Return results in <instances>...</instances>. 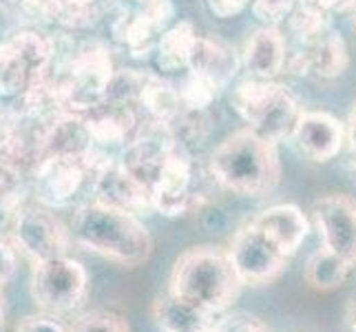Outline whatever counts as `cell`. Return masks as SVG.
<instances>
[{"label":"cell","mask_w":356,"mask_h":332,"mask_svg":"<svg viewBox=\"0 0 356 332\" xmlns=\"http://www.w3.org/2000/svg\"><path fill=\"white\" fill-rule=\"evenodd\" d=\"M200 202L202 195L193 191V162L177 146L151 187V208L166 217H179L188 215Z\"/></svg>","instance_id":"12"},{"label":"cell","mask_w":356,"mask_h":332,"mask_svg":"<svg viewBox=\"0 0 356 332\" xmlns=\"http://www.w3.org/2000/svg\"><path fill=\"white\" fill-rule=\"evenodd\" d=\"M230 102L239 118L250 125L248 129L273 142L292 135L301 113L294 95L284 84L270 80H245L237 84Z\"/></svg>","instance_id":"5"},{"label":"cell","mask_w":356,"mask_h":332,"mask_svg":"<svg viewBox=\"0 0 356 332\" xmlns=\"http://www.w3.org/2000/svg\"><path fill=\"white\" fill-rule=\"evenodd\" d=\"M354 24H356V5H354Z\"/></svg>","instance_id":"39"},{"label":"cell","mask_w":356,"mask_h":332,"mask_svg":"<svg viewBox=\"0 0 356 332\" xmlns=\"http://www.w3.org/2000/svg\"><path fill=\"white\" fill-rule=\"evenodd\" d=\"M250 224L288 257H292L301 248V244L305 242V237H308V232H310L308 217H305L301 208L294 204L270 206L259 215H254L250 219Z\"/></svg>","instance_id":"16"},{"label":"cell","mask_w":356,"mask_h":332,"mask_svg":"<svg viewBox=\"0 0 356 332\" xmlns=\"http://www.w3.org/2000/svg\"><path fill=\"white\" fill-rule=\"evenodd\" d=\"M175 5L170 0H144L120 11L113 20V38L127 47L133 58H146L162 38V33L173 24Z\"/></svg>","instance_id":"10"},{"label":"cell","mask_w":356,"mask_h":332,"mask_svg":"<svg viewBox=\"0 0 356 332\" xmlns=\"http://www.w3.org/2000/svg\"><path fill=\"white\" fill-rule=\"evenodd\" d=\"M24 0H0V14H7L11 18H22Z\"/></svg>","instance_id":"35"},{"label":"cell","mask_w":356,"mask_h":332,"mask_svg":"<svg viewBox=\"0 0 356 332\" xmlns=\"http://www.w3.org/2000/svg\"><path fill=\"white\" fill-rule=\"evenodd\" d=\"M195 40H197V33H195L193 24L188 20L173 22L162 33V38H159V42L155 47L157 67L168 73L188 69Z\"/></svg>","instance_id":"21"},{"label":"cell","mask_w":356,"mask_h":332,"mask_svg":"<svg viewBox=\"0 0 356 332\" xmlns=\"http://www.w3.org/2000/svg\"><path fill=\"white\" fill-rule=\"evenodd\" d=\"M9 237L18 253L31 266L67 255L73 244L69 224H65L51 208L40 204H24L9 226Z\"/></svg>","instance_id":"8"},{"label":"cell","mask_w":356,"mask_h":332,"mask_svg":"<svg viewBox=\"0 0 356 332\" xmlns=\"http://www.w3.org/2000/svg\"><path fill=\"white\" fill-rule=\"evenodd\" d=\"M93 140V153L102 159H115L127 149V144L140 133L138 118L131 104L100 102L82 113Z\"/></svg>","instance_id":"13"},{"label":"cell","mask_w":356,"mask_h":332,"mask_svg":"<svg viewBox=\"0 0 356 332\" xmlns=\"http://www.w3.org/2000/svg\"><path fill=\"white\" fill-rule=\"evenodd\" d=\"M69 232L73 244L82 251L95 253L127 268L144 264L153 253L151 232L138 215L93 200L73 208Z\"/></svg>","instance_id":"1"},{"label":"cell","mask_w":356,"mask_h":332,"mask_svg":"<svg viewBox=\"0 0 356 332\" xmlns=\"http://www.w3.org/2000/svg\"><path fill=\"white\" fill-rule=\"evenodd\" d=\"M206 5L217 18H235L250 5V0H206Z\"/></svg>","instance_id":"34"},{"label":"cell","mask_w":356,"mask_h":332,"mask_svg":"<svg viewBox=\"0 0 356 332\" xmlns=\"http://www.w3.org/2000/svg\"><path fill=\"white\" fill-rule=\"evenodd\" d=\"M294 7V0H252V14L266 27H277L284 22Z\"/></svg>","instance_id":"30"},{"label":"cell","mask_w":356,"mask_h":332,"mask_svg":"<svg viewBox=\"0 0 356 332\" xmlns=\"http://www.w3.org/2000/svg\"><path fill=\"white\" fill-rule=\"evenodd\" d=\"M348 138H350L352 151H354V157H356V104H354V109H352V116H350V129H348Z\"/></svg>","instance_id":"36"},{"label":"cell","mask_w":356,"mask_h":332,"mask_svg":"<svg viewBox=\"0 0 356 332\" xmlns=\"http://www.w3.org/2000/svg\"><path fill=\"white\" fill-rule=\"evenodd\" d=\"M7 328V301L3 294V286H0V332H5Z\"/></svg>","instance_id":"37"},{"label":"cell","mask_w":356,"mask_h":332,"mask_svg":"<svg viewBox=\"0 0 356 332\" xmlns=\"http://www.w3.org/2000/svg\"><path fill=\"white\" fill-rule=\"evenodd\" d=\"M290 138L312 162H330L343 149L346 129L325 111H301Z\"/></svg>","instance_id":"15"},{"label":"cell","mask_w":356,"mask_h":332,"mask_svg":"<svg viewBox=\"0 0 356 332\" xmlns=\"http://www.w3.org/2000/svg\"><path fill=\"white\" fill-rule=\"evenodd\" d=\"M122 3H129V5H140V3H144V0H122Z\"/></svg>","instance_id":"38"},{"label":"cell","mask_w":356,"mask_h":332,"mask_svg":"<svg viewBox=\"0 0 356 332\" xmlns=\"http://www.w3.org/2000/svg\"><path fill=\"white\" fill-rule=\"evenodd\" d=\"M222 89L224 87L215 78L206 76V73L188 71V76L184 78L181 87H179L181 104L186 111H200V113H206L208 106L217 100V95Z\"/></svg>","instance_id":"26"},{"label":"cell","mask_w":356,"mask_h":332,"mask_svg":"<svg viewBox=\"0 0 356 332\" xmlns=\"http://www.w3.org/2000/svg\"><path fill=\"white\" fill-rule=\"evenodd\" d=\"M354 326H356V308H354Z\"/></svg>","instance_id":"40"},{"label":"cell","mask_w":356,"mask_h":332,"mask_svg":"<svg viewBox=\"0 0 356 332\" xmlns=\"http://www.w3.org/2000/svg\"><path fill=\"white\" fill-rule=\"evenodd\" d=\"M71 332H131L129 322L113 310H89L82 313L71 324Z\"/></svg>","instance_id":"29"},{"label":"cell","mask_w":356,"mask_h":332,"mask_svg":"<svg viewBox=\"0 0 356 332\" xmlns=\"http://www.w3.org/2000/svg\"><path fill=\"white\" fill-rule=\"evenodd\" d=\"M288 49L279 27H261L254 31L243 49V65L259 80H273L286 69Z\"/></svg>","instance_id":"18"},{"label":"cell","mask_w":356,"mask_h":332,"mask_svg":"<svg viewBox=\"0 0 356 332\" xmlns=\"http://www.w3.org/2000/svg\"><path fill=\"white\" fill-rule=\"evenodd\" d=\"M321 248L356 266V200L346 193L321 195L312 204Z\"/></svg>","instance_id":"11"},{"label":"cell","mask_w":356,"mask_h":332,"mask_svg":"<svg viewBox=\"0 0 356 332\" xmlns=\"http://www.w3.org/2000/svg\"><path fill=\"white\" fill-rule=\"evenodd\" d=\"M215 332H270L259 319L254 317H228L224 322H219Z\"/></svg>","instance_id":"33"},{"label":"cell","mask_w":356,"mask_h":332,"mask_svg":"<svg viewBox=\"0 0 356 332\" xmlns=\"http://www.w3.org/2000/svg\"><path fill=\"white\" fill-rule=\"evenodd\" d=\"M27 168L16 159L0 157V230L9 228L20 208L27 204Z\"/></svg>","instance_id":"22"},{"label":"cell","mask_w":356,"mask_h":332,"mask_svg":"<svg viewBox=\"0 0 356 332\" xmlns=\"http://www.w3.org/2000/svg\"><path fill=\"white\" fill-rule=\"evenodd\" d=\"M149 80V73L135 71V69H118L113 73L111 82L106 87V102H118V104H133L140 102V95L144 91V84Z\"/></svg>","instance_id":"28"},{"label":"cell","mask_w":356,"mask_h":332,"mask_svg":"<svg viewBox=\"0 0 356 332\" xmlns=\"http://www.w3.org/2000/svg\"><path fill=\"white\" fill-rule=\"evenodd\" d=\"M16 332H71V328H67L60 322L58 315L35 313V315L22 317L16 326Z\"/></svg>","instance_id":"31"},{"label":"cell","mask_w":356,"mask_h":332,"mask_svg":"<svg viewBox=\"0 0 356 332\" xmlns=\"http://www.w3.org/2000/svg\"><path fill=\"white\" fill-rule=\"evenodd\" d=\"M226 253L241 286L254 288L273 284L275 279L284 275L290 262V257L281 253L273 242H268L250 221H245L235 232Z\"/></svg>","instance_id":"9"},{"label":"cell","mask_w":356,"mask_h":332,"mask_svg":"<svg viewBox=\"0 0 356 332\" xmlns=\"http://www.w3.org/2000/svg\"><path fill=\"white\" fill-rule=\"evenodd\" d=\"M144 106L146 113L151 116L153 122H162V125H173L184 111L179 89H175L173 84L162 80L159 76H151L144 84V91L140 95V102Z\"/></svg>","instance_id":"23"},{"label":"cell","mask_w":356,"mask_h":332,"mask_svg":"<svg viewBox=\"0 0 356 332\" xmlns=\"http://www.w3.org/2000/svg\"><path fill=\"white\" fill-rule=\"evenodd\" d=\"M211 173L230 193L261 198L281 180L277 142L261 138L252 129L232 133L213 151Z\"/></svg>","instance_id":"2"},{"label":"cell","mask_w":356,"mask_h":332,"mask_svg":"<svg viewBox=\"0 0 356 332\" xmlns=\"http://www.w3.org/2000/svg\"><path fill=\"white\" fill-rule=\"evenodd\" d=\"M151 317L162 332H215L217 313L204 310L173 292H164L153 301Z\"/></svg>","instance_id":"17"},{"label":"cell","mask_w":356,"mask_h":332,"mask_svg":"<svg viewBox=\"0 0 356 332\" xmlns=\"http://www.w3.org/2000/svg\"><path fill=\"white\" fill-rule=\"evenodd\" d=\"M237 69H239V58L230 47L211 38H204V35H197L191 54L188 71L206 73V76L215 78L222 87H226L235 78Z\"/></svg>","instance_id":"20"},{"label":"cell","mask_w":356,"mask_h":332,"mask_svg":"<svg viewBox=\"0 0 356 332\" xmlns=\"http://www.w3.org/2000/svg\"><path fill=\"white\" fill-rule=\"evenodd\" d=\"M97 18H100L97 0H60L54 24L69 31H78L93 27Z\"/></svg>","instance_id":"27"},{"label":"cell","mask_w":356,"mask_h":332,"mask_svg":"<svg viewBox=\"0 0 356 332\" xmlns=\"http://www.w3.org/2000/svg\"><path fill=\"white\" fill-rule=\"evenodd\" d=\"M56 65V38L22 29L0 42V102H18L49 82Z\"/></svg>","instance_id":"4"},{"label":"cell","mask_w":356,"mask_h":332,"mask_svg":"<svg viewBox=\"0 0 356 332\" xmlns=\"http://www.w3.org/2000/svg\"><path fill=\"white\" fill-rule=\"evenodd\" d=\"M31 299L42 313L67 315L78 310L89 294V273L78 260L60 255L31 270Z\"/></svg>","instance_id":"7"},{"label":"cell","mask_w":356,"mask_h":332,"mask_svg":"<svg viewBox=\"0 0 356 332\" xmlns=\"http://www.w3.org/2000/svg\"><path fill=\"white\" fill-rule=\"evenodd\" d=\"M95 162L80 155H44L31 168V195L35 204L51 211L76 208L89 195L95 175Z\"/></svg>","instance_id":"6"},{"label":"cell","mask_w":356,"mask_h":332,"mask_svg":"<svg viewBox=\"0 0 356 332\" xmlns=\"http://www.w3.org/2000/svg\"><path fill=\"white\" fill-rule=\"evenodd\" d=\"M91 200L133 215H140L146 208H151L149 189L122 166L120 157L108 159V162L95 168Z\"/></svg>","instance_id":"14"},{"label":"cell","mask_w":356,"mask_h":332,"mask_svg":"<svg viewBox=\"0 0 356 332\" xmlns=\"http://www.w3.org/2000/svg\"><path fill=\"white\" fill-rule=\"evenodd\" d=\"M286 27L288 31L301 42H310L316 35H321L323 31L330 29V20H327V11L310 5V3H301L294 5L290 16L286 18Z\"/></svg>","instance_id":"25"},{"label":"cell","mask_w":356,"mask_h":332,"mask_svg":"<svg viewBox=\"0 0 356 332\" xmlns=\"http://www.w3.org/2000/svg\"><path fill=\"white\" fill-rule=\"evenodd\" d=\"M352 270L354 266L343 262L334 253L321 248L310 257L308 264H305V281H308V286L314 290H321V292L334 290L346 284L348 277L352 275Z\"/></svg>","instance_id":"24"},{"label":"cell","mask_w":356,"mask_h":332,"mask_svg":"<svg viewBox=\"0 0 356 332\" xmlns=\"http://www.w3.org/2000/svg\"><path fill=\"white\" fill-rule=\"evenodd\" d=\"M168 290L204 310L222 315L239 297L241 281L226 251L200 246L177 257Z\"/></svg>","instance_id":"3"},{"label":"cell","mask_w":356,"mask_h":332,"mask_svg":"<svg viewBox=\"0 0 356 332\" xmlns=\"http://www.w3.org/2000/svg\"><path fill=\"white\" fill-rule=\"evenodd\" d=\"M303 56L308 69L316 78H337L348 67V47L341 33L330 27L314 40L303 42Z\"/></svg>","instance_id":"19"},{"label":"cell","mask_w":356,"mask_h":332,"mask_svg":"<svg viewBox=\"0 0 356 332\" xmlns=\"http://www.w3.org/2000/svg\"><path fill=\"white\" fill-rule=\"evenodd\" d=\"M18 248L14 246L9 235H3L0 230V286L9 284L18 273Z\"/></svg>","instance_id":"32"}]
</instances>
